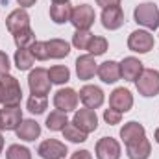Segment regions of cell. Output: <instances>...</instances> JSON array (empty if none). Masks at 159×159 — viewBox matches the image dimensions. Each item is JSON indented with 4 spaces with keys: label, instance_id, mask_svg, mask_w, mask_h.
I'll list each match as a JSON object with an SVG mask.
<instances>
[{
    "label": "cell",
    "instance_id": "obj_5",
    "mask_svg": "<svg viewBox=\"0 0 159 159\" xmlns=\"http://www.w3.org/2000/svg\"><path fill=\"white\" fill-rule=\"evenodd\" d=\"M154 44H156L154 35L146 30H135L128 37V48L137 54H148L154 48Z\"/></svg>",
    "mask_w": 159,
    "mask_h": 159
},
{
    "label": "cell",
    "instance_id": "obj_40",
    "mask_svg": "<svg viewBox=\"0 0 159 159\" xmlns=\"http://www.w3.org/2000/svg\"><path fill=\"white\" fill-rule=\"evenodd\" d=\"M52 2H54V4H67L69 0H52Z\"/></svg>",
    "mask_w": 159,
    "mask_h": 159
},
{
    "label": "cell",
    "instance_id": "obj_38",
    "mask_svg": "<svg viewBox=\"0 0 159 159\" xmlns=\"http://www.w3.org/2000/svg\"><path fill=\"white\" fill-rule=\"evenodd\" d=\"M17 2H19V6H20V7H24V9L35 4V0H17Z\"/></svg>",
    "mask_w": 159,
    "mask_h": 159
},
{
    "label": "cell",
    "instance_id": "obj_7",
    "mask_svg": "<svg viewBox=\"0 0 159 159\" xmlns=\"http://www.w3.org/2000/svg\"><path fill=\"white\" fill-rule=\"evenodd\" d=\"M78 100H80L78 93H76L74 89H70V87L59 89V91L54 94V106H56L57 111H63V113L74 111L76 106H78Z\"/></svg>",
    "mask_w": 159,
    "mask_h": 159
},
{
    "label": "cell",
    "instance_id": "obj_16",
    "mask_svg": "<svg viewBox=\"0 0 159 159\" xmlns=\"http://www.w3.org/2000/svg\"><path fill=\"white\" fill-rule=\"evenodd\" d=\"M144 70L143 67V61L137 59V57H124L122 63H120V76L126 80V81H135V80L141 76V72Z\"/></svg>",
    "mask_w": 159,
    "mask_h": 159
},
{
    "label": "cell",
    "instance_id": "obj_1",
    "mask_svg": "<svg viewBox=\"0 0 159 159\" xmlns=\"http://www.w3.org/2000/svg\"><path fill=\"white\" fill-rule=\"evenodd\" d=\"M22 100V91L17 78L4 74L0 78V104L4 106H19Z\"/></svg>",
    "mask_w": 159,
    "mask_h": 159
},
{
    "label": "cell",
    "instance_id": "obj_20",
    "mask_svg": "<svg viewBox=\"0 0 159 159\" xmlns=\"http://www.w3.org/2000/svg\"><path fill=\"white\" fill-rule=\"evenodd\" d=\"M96 74L100 76V80L104 83H115V81H119L122 78L120 76V63H117V61H104L98 67Z\"/></svg>",
    "mask_w": 159,
    "mask_h": 159
},
{
    "label": "cell",
    "instance_id": "obj_34",
    "mask_svg": "<svg viewBox=\"0 0 159 159\" xmlns=\"http://www.w3.org/2000/svg\"><path fill=\"white\" fill-rule=\"evenodd\" d=\"M120 119H122V113L115 111L113 107L104 111V120H106L107 124H111V126H115V124H120Z\"/></svg>",
    "mask_w": 159,
    "mask_h": 159
},
{
    "label": "cell",
    "instance_id": "obj_27",
    "mask_svg": "<svg viewBox=\"0 0 159 159\" xmlns=\"http://www.w3.org/2000/svg\"><path fill=\"white\" fill-rule=\"evenodd\" d=\"M48 78H50L52 83L63 85V83H67L70 80V70L67 67H63V65H56V67H52L48 70Z\"/></svg>",
    "mask_w": 159,
    "mask_h": 159
},
{
    "label": "cell",
    "instance_id": "obj_29",
    "mask_svg": "<svg viewBox=\"0 0 159 159\" xmlns=\"http://www.w3.org/2000/svg\"><path fill=\"white\" fill-rule=\"evenodd\" d=\"M93 37H94V35H93L89 30H76L74 35H72V44H74L78 50H87V46H89V43H91Z\"/></svg>",
    "mask_w": 159,
    "mask_h": 159
},
{
    "label": "cell",
    "instance_id": "obj_21",
    "mask_svg": "<svg viewBox=\"0 0 159 159\" xmlns=\"http://www.w3.org/2000/svg\"><path fill=\"white\" fill-rule=\"evenodd\" d=\"M15 131H17V137H19V139L30 143V141H35V139L41 135V126L35 122V120L28 119V120H22Z\"/></svg>",
    "mask_w": 159,
    "mask_h": 159
},
{
    "label": "cell",
    "instance_id": "obj_10",
    "mask_svg": "<svg viewBox=\"0 0 159 159\" xmlns=\"http://www.w3.org/2000/svg\"><path fill=\"white\" fill-rule=\"evenodd\" d=\"M80 100L85 107L89 109H96L104 104V91L96 85H85L80 89Z\"/></svg>",
    "mask_w": 159,
    "mask_h": 159
},
{
    "label": "cell",
    "instance_id": "obj_24",
    "mask_svg": "<svg viewBox=\"0 0 159 159\" xmlns=\"http://www.w3.org/2000/svg\"><path fill=\"white\" fill-rule=\"evenodd\" d=\"M67 124H69V119H67V113H63V111L56 109L46 117V128L50 131H63Z\"/></svg>",
    "mask_w": 159,
    "mask_h": 159
},
{
    "label": "cell",
    "instance_id": "obj_12",
    "mask_svg": "<svg viewBox=\"0 0 159 159\" xmlns=\"http://www.w3.org/2000/svg\"><path fill=\"white\" fill-rule=\"evenodd\" d=\"M109 106H111L115 111H119V113H126V111H129V109L133 107V94H131L128 89L119 87V89H115V91L111 93V96H109Z\"/></svg>",
    "mask_w": 159,
    "mask_h": 159
},
{
    "label": "cell",
    "instance_id": "obj_6",
    "mask_svg": "<svg viewBox=\"0 0 159 159\" xmlns=\"http://www.w3.org/2000/svg\"><path fill=\"white\" fill-rule=\"evenodd\" d=\"M94 9L89 4H80L76 7H72V15H70V22L74 24L76 30H89L94 24Z\"/></svg>",
    "mask_w": 159,
    "mask_h": 159
},
{
    "label": "cell",
    "instance_id": "obj_17",
    "mask_svg": "<svg viewBox=\"0 0 159 159\" xmlns=\"http://www.w3.org/2000/svg\"><path fill=\"white\" fill-rule=\"evenodd\" d=\"M126 154L129 159H148L152 154V144L146 139V135L131 144H126Z\"/></svg>",
    "mask_w": 159,
    "mask_h": 159
},
{
    "label": "cell",
    "instance_id": "obj_2",
    "mask_svg": "<svg viewBox=\"0 0 159 159\" xmlns=\"http://www.w3.org/2000/svg\"><path fill=\"white\" fill-rule=\"evenodd\" d=\"M133 19L137 24L148 28V30H156L159 28V9L154 2H144L139 4L133 11Z\"/></svg>",
    "mask_w": 159,
    "mask_h": 159
},
{
    "label": "cell",
    "instance_id": "obj_4",
    "mask_svg": "<svg viewBox=\"0 0 159 159\" xmlns=\"http://www.w3.org/2000/svg\"><path fill=\"white\" fill-rule=\"evenodd\" d=\"M28 87L34 96H46L52 87V81L48 78V70H44L41 67L34 69L28 76Z\"/></svg>",
    "mask_w": 159,
    "mask_h": 159
},
{
    "label": "cell",
    "instance_id": "obj_39",
    "mask_svg": "<svg viewBox=\"0 0 159 159\" xmlns=\"http://www.w3.org/2000/svg\"><path fill=\"white\" fill-rule=\"evenodd\" d=\"M2 148H4V137H2V133H0V154H2Z\"/></svg>",
    "mask_w": 159,
    "mask_h": 159
},
{
    "label": "cell",
    "instance_id": "obj_19",
    "mask_svg": "<svg viewBox=\"0 0 159 159\" xmlns=\"http://www.w3.org/2000/svg\"><path fill=\"white\" fill-rule=\"evenodd\" d=\"M144 133H146L144 131V126L139 124V122H135V120H131V122L124 124V128L120 129V139H122L124 144H131V143L143 139Z\"/></svg>",
    "mask_w": 159,
    "mask_h": 159
},
{
    "label": "cell",
    "instance_id": "obj_33",
    "mask_svg": "<svg viewBox=\"0 0 159 159\" xmlns=\"http://www.w3.org/2000/svg\"><path fill=\"white\" fill-rule=\"evenodd\" d=\"M30 50H32V54H34L35 59H39V61H46V59H48L46 41H35V43L30 46Z\"/></svg>",
    "mask_w": 159,
    "mask_h": 159
},
{
    "label": "cell",
    "instance_id": "obj_15",
    "mask_svg": "<svg viewBox=\"0 0 159 159\" xmlns=\"http://www.w3.org/2000/svg\"><path fill=\"white\" fill-rule=\"evenodd\" d=\"M28 26H30V15H28V11L24 7H19V9L11 11L7 15V19H6V28L11 34H17L20 30L28 28Z\"/></svg>",
    "mask_w": 159,
    "mask_h": 159
},
{
    "label": "cell",
    "instance_id": "obj_32",
    "mask_svg": "<svg viewBox=\"0 0 159 159\" xmlns=\"http://www.w3.org/2000/svg\"><path fill=\"white\" fill-rule=\"evenodd\" d=\"M6 157L7 159H32V152L26 148V146H20V144H11L6 152Z\"/></svg>",
    "mask_w": 159,
    "mask_h": 159
},
{
    "label": "cell",
    "instance_id": "obj_18",
    "mask_svg": "<svg viewBox=\"0 0 159 159\" xmlns=\"http://www.w3.org/2000/svg\"><path fill=\"white\" fill-rule=\"evenodd\" d=\"M98 67H96V61H94V56L87 54V56H80L76 59V74L80 80H91L96 74Z\"/></svg>",
    "mask_w": 159,
    "mask_h": 159
},
{
    "label": "cell",
    "instance_id": "obj_14",
    "mask_svg": "<svg viewBox=\"0 0 159 159\" xmlns=\"http://www.w3.org/2000/svg\"><path fill=\"white\" fill-rule=\"evenodd\" d=\"M124 24V11L120 6H109L102 11V26L106 30H119Z\"/></svg>",
    "mask_w": 159,
    "mask_h": 159
},
{
    "label": "cell",
    "instance_id": "obj_23",
    "mask_svg": "<svg viewBox=\"0 0 159 159\" xmlns=\"http://www.w3.org/2000/svg\"><path fill=\"white\" fill-rule=\"evenodd\" d=\"M70 15H72V6L67 2V4H54L50 7V19L56 22V24H65L70 20Z\"/></svg>",
    "mask_w": 159,
    "mask_h": 159
},
{
    "label": "cell",
    "instance_id": "obj_8",
    "mask_svg": "<svg viewBox=\"0 0 159 159\" xmlns=\"http://www.w3.org/2000/svg\"><path fill=\"white\" fill-rule=\"evenodd\" d=\"M20 122H22V111L19 106H4V109H0V129L2 131L17 129Z\"/></svg>",
    "mask_w": 159,
    "mask_h": 159
},
{
    "label": "cell",
    "instance_id": "obj_22",
    "mask_svg": "<svg viewBox=\"0 0 159 159\" xmlns=\"http://www.w3.org/2000/svg\"><path fill=\"white\" fill-rule=\"evenodd\" d=\"M46 50H48V57H54V59H61V57H67L70 54L69 43L63 41V39L46 41Z\"/></svg>",
    "mask_w": 159,
    "mask_h": 159
},
{
    "label": "cell",
    "instance_id": "obj_35",
    "mask_svg": "<svg viewBox=\"0 0 159 159\" xmlns=\"http://www.w3.org/2000/svg\"><path fill=\"white\" fill-rule=\"evenodd\" d=\"M9 67H11V65H9V57H7V54L0 50V76L7 74V72H9Z\"/></svg>",
    "mask_w": 159,
    "mask_h": 159
},
{
    "label": "cell",
    "instance_id": "obj_28",
    "mask_svg": "<svg viewBox=\"0 0 159 159\" xmlns=\"http://www.w3.org/2000/svg\"><path fill=\"white\" fill-rule=\"evenodd\" d=\"M63 137L69 139V141H72V143H85V141H87V133L81 131L74 122H69V124L65 126V129H63Z\"/></svg>",
    "mask_w": 159,
    "mask_h": 159
},
{
    "label": "cell",
    "instance_id": "obj_26",
    "mask_svg": "<svg viewBox=\"0 0 159 159\" xmlns=\"http://www.w3.org/2000/svg\"><path fill=\"white\" fill-rule=\"evenodd\" d=\"M13 41H15L17 48H30V46L35 43V34H34V30L28 26V28H24V30L13 34Z\"/></svg>",
    "mask_w": 159,
    "mask_h": 159
},
{
    "label": "cell",
    "instance_id": "obj_25",
    "mask_svg": "<svg viewBox=\"0 0 159 159\" xmlns=\"http://www.w3.org/2000/svg\"><path fill=\"white\" fill-rule=\"evenodd\" d=\"M34 54L30 48H19L15 52V65L19 70H28L32 65H34Z\"/></svg>",
    "mask_w": 159,
    "mask_h": 159
},
{
    "label": "cell",
    "instance_id": "obj_41",
    "mask_svg": "<svg viewBox=\"0 0 159 159\" xmlns=\"http://www.w3.org/2000/svg\"><path fill=\"white\" fill-rule=\"evenodd\" d=\"M154 137H156V141H157V144H159V128L156 129V133H154Z\"/></svg>",
    "mask_w": 159,
    "mask_h": 159
},
{
    "label": "cell",
    "instance_id": "obj_30",
    "mask_svg": "<svg viewBox=\"0 0 159 159\" xmlns=\"http://www.w3.org/2000/svg\"><path fill=\"white\" fill-rule=\"evenodd\" d=\"M48 107V98L46 96H30L28 98V109H30V113H34V115H41V113H44V109Z\"/></svg>",
    "mask_w": 159,
    "mask_h": 159
},
{
    "label": "cell",
    "instance_id": "obj_36",
    "mask_svg": "<svg viewBox=\"0 0 159 159\" xmlns=\"http://www.w3.org/2000/svg\"><path fill=\"white\" fill-rule=\"evenodd\" d=\"M72 159H93V156H91V152H87V150H78V152L72 154Z\"/></svg>",
    "mask_w": 159,
    "mask_h": 159
},
{
    "label": "cell",
    "instance_id": "obj_13",
    "mask_svg": "<svg viewBox=\"0 0 159 159\" xmlns=\"http://www.w3.org/2000/svg\"><path fill=\"white\" fill-rule=\"evenodd\" d=\"M72 122L85 133H91V131H94L98 128V117H96L94 109H89V107H83V109L76 111Z\"/></svg>",
    "mask_w": 159,
    "mask_h": 159
},
{
    "label": "cell",
    "instance_id": "obj_11",
    "mask_svg": "<svg viewBox=\"0 0 159 159\" xmlns=\"http://www.w3.org/2000/svg\"><path fill=\"white\" fill-rule=\"evenodd\" d=\"M96 159H120V144L113 137H102L96 143Z\"/></svg>",
    "mask_w": 159,
    "mask_h": 159
},
{
    "label": "cell",
    "instance_id": "obj_31",
    "mask_svg": "<svg viewBox=\"0 0 159 159\" xmlns=\"http://www.w3.org/2000/svg\"><path fill=\"white\" fill-rule=\"evenodd\" d=\"M106 50H107V39L106 37H93L91 43H89V46H87V52L91 54V56H102V54H106Z\"/></svg>",
    "mask_w": 159,
    "mask_h": 159
},
{
    "label": "cell",
    "instance_id": "obj_37",
    "mask_svg": "<svg viewBox=\"0 0 159 159\" xmlns=\"http://www.w3.org/2000/svg\"><path fill=\"white\" fill-rule=\"evenodd\" d=\"M96 4L102 7H109V6H119L120 0H96Z\"/></svg>",
    "mask_w": 159,
    "mask_h": 159
},
{
    "label": "cell",
    "instance_id": "obj_9",
    "mask_svg": "<svg viewBox=\"0 0 159 159\" xmlns=\"http://www.w3.org/2000/svg\"><path fill=\"white\" fill-rule=\"evenodd\" d=\"M37 154L43 159H63L67 156V146L57 139H46L39 144Z\"/></svg>",
    "mask_w": 159,
    "mask_h": 159
},
{
    "label": "cell",
    "instance_id": "obj_3",
    "mask_svg": "<svg viewBox=\"0 0 159 159\" xmlns=\"http://www.w3.org/2000/svg\"><path fill=\"white\" fill-rule=\"evenodd\" d=\"M137 91L143 96H157L159 94V70L156 69H144L141 76L135 80Z\"/></svg>",
    "mask_w": 159,
    "mask_h": 159
}]
</instances>
